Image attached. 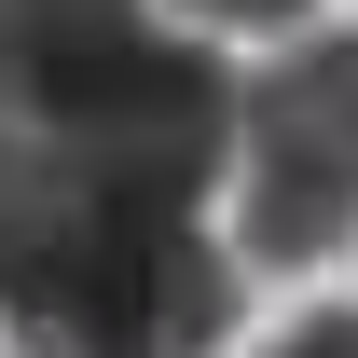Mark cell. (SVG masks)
Segmentation results:
<instances>
[{
	"label": "cell",
	"mask_w": 358,
	"mask_h": 358,
	"mask_svg": "<svg viewBox=\"0 0 358 358\" xmlns=\"http://www.w3.org/2000/svg\"><path fill=\"white\" fill-rule=\"evenodd\" d=\"M0 331L14 358H207L234 331V262L207 221L83 207L0 262Z\"/></svg>",
	"instance_id": "6da1fadb"
},
{
	"label": "cell",
	"mask_w": 358,
	"mask_h": 358,
	"mask_svg": "<svg viewBox=\"0 0 358 358\" xmlns=\"http://www.w3.org/2000/svg\"><path fill=\"white\" fill-rule=\"evenodd\" d=\"M234 248L221 262H331L358 234V42L345 28H317L262 69V83H234Z\"/></svg>",
	"instance_id": "7a4b0ae2"
},
{
	"label": "cell",
	"mask_w": 358,
	"mask_h": 358,
	"mask_svg": "<svg viewBox=\"0 0 358 358\" xmlns=\"http://www.w3.org/2000/svg\"><path fill=\"white\" fill-rule=\"evenodd\" d=\"M262 358H358V317H289Z\"/></svg>",
	"instance_id": "3957f363"
},
{
	"label": "cell",
	"mask_w": 358,
	"mask_h": 358,
	"mask_svg": "<svg viewBox=\"0 0 358 358\" xmlns=\"http://www.w3.org/2000/svg\"><path fill=\"white\" fill-rule=\"evenodd\" d=\"M179 14H207V28H303L317 0H179Z\"/></svg>",
	"instance_id": "277c9868"
}]
</instances>
